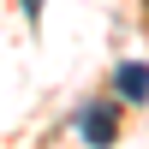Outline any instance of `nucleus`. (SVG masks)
<instances>
[{
    "instance_id": "1",
    "label": "nucleus",
    "mask_w": 149,
    "mask_h": 149,
    "mask_svg": "<svg viewBox=\"0 0 149 149\" xmlns=\"http://www.w3.org/2000/svg\"><path fill=\"white\" fill-rule=\"evenodd\" d=\"M78 125H84V143H90V149H107V143L119 137V113H113V102H90Z\"/></svg>"
},
{
    "instance_id": "2",
    "label": "nucleus",
    "mask_w": 149,
    "mask_h": 149,
    "mask_svg": "<svg viewBox=\"0 0 149 149\" xmlns=\"http://www.w3.org/2000/svg\"><path fill=\"white\" fill-rule=\"evenodd\" d=\"M113 90L125 95V102H149V66H137V60H125V66L113 72Z\"/></svg>"
},
{
    "instance_id": "3",
    "label": "nucleus",
    "mask_w": 149,
    "mask_h": 149,
    "mask_svg": "<svg viewBox=\"0 0 149 149\" xmlns=\"http://www.w3.org/2000/svg\"><path fill=\"white\" fill-rule=\"evenodd\" d=\"M18 6H24V18L36 24V18H42V6H48V0H18Z\"/></svg>"
}]
</instances>
